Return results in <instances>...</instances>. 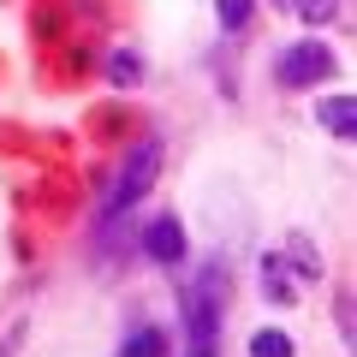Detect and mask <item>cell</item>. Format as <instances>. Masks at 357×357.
Here are the masks:
<instances>
[{
    "instance_id": "cell-7",
    "label": "cell",
    "mask_w": 357,
    "mask_h": 357,
    "mask_svg": "<svg viewBox=\"0 0 357 357\" xmlns=\"http://www.w3.org/2000/svg\"><path fill=\"white\" fill-rule=\"evenodd\" d=\"M280 256H286V268L298 274V286H304V280H321V250H316V244L304 238V232H292Z\"/></svg>"
},
{
    "instance_id": "cell-10",
    "label": "cell",
    "mask_w": 357,
    "mask_h": 357,
    "mask_svg": "<svg viewBox=\"0 0 357 357\" xmlns=\"http://www.w3.org/2000/svg\"><path fill=\"white\" fill-rule=\"evenodd\" d=\"M244 357H298V345H292L286 328H256L250 345H244Z\"/></svg>"
},
{
    "instance_id": "cell-11",
    "label": "cell",
    "mask_w": 357,
    "mask_h": 357,
    "mask_svg": "<svg viewBox=\"0 0 357 357\" xmlns=\"http://www.w3.org/2000/svg\"><path fill=\"white\" fill-rule=\"evenodd\" d=\"M340 6H345V0H292V13L304 18L310 30H328L333 18H340Z\"/></svg>"
},
{
    "instance_id": "cell-12",
    "label": "cell",
    "mask_w": 357,
    "mask_h": 357,
    "mask_svg": "<svg viewBox=\"0 0 357 357\" xmlns=\"http://www.w3.org/2000/svg\"><path fill=\"white\" fill-rule=\"evenodd\" d=\"M215 18H220V30H250V18H256V0H215Z\"/></svg>"
},
{
    "instance_id": "cell-2",
    "label": "cell",
    "mask_w": 357,
    "mask_h": 357,
    "mask_svg": "<svg viewBox=\"0 0 357 357\" xmlns=\"http://www.w3.org/2000/svg\"><path fill=\"white\" fill-rule=\"evenodd\" d=\"M155 178H161V137H143L137 149L126 155V167L114 173V185L102 191V203H96V220H102V227H114L119 215H131V208H137L143 197L155 191Z\"/></svg>"
},
{
    "instance_id": "cell-3",
    "label": "cell",
    "mask_w": 357,
    "mask_h": 357,
    "mask_svg": "<svg viewBox=\"0 0 357 357\" xmlns=\"http://www.w3.org/2000/svg\"><path fill=\"white\" fill-rule=\"evenodd\" d=\"M333 72H340V60H333V48H328L321 36H298L292 48L274 54V84L292 89V96H304V89H321Z\"/></svg>"
},
{
    "instance_id": "cell-13",
    "label": "cell",
    "mask_w": 357,
    "mask_h": 357,
    "mask_svg": "<svg viewBox=\"0 0 357 357\" xmlns=\"http://www.w3.org/2000/svg\"><path fill=\"white\" fill-rule=\"evenodd\" d=\"M333 316H340V340H351V298H340V310H333Z\"/></svg>"
},
{
    "instance_id": "cell-8",
    "label": "cell",
    "mask_w": 357,
    "mask_h": 357,
    "mask_svg": "<svg viewBox=\"0 0 357 357\" xmlns=\"http://www.w3.org/2000/svg\"><path fill=\"white\" fill-rule=\"evenodd\" d=\"M167 351H173L167 328H155V321H149V328H131V333H126V345H119L114 357H167Z\"/></svg>"
},
{
    "instance_id": "cell-14",
    "label": "cell",
    "mask_w": 357,
    "mask_h": 357,
    "mask_svg": "<svg viewBox=\"0 0 357 357\" xmlns=\"http://www.w3.org/2000/svg\"><path fill=\"white\" fill-rule=\"evenodd\" d=\"M18 345H24V328H13L6 340H0V357H18Z\"/></svg>"
},
{
    "instance_id": "cell-4",
    "label": "cell",
    "mask_w": 357,
    "mask_h": 357,
    "mask_svg": "<svg viewBox=\"0 0 357 357\" xmlns=\"http://www.w3.org/2000/svg\"><path fill=\"white\" fill-rule=\"evenodd\" d=\"M143 256H149L155 268H178L185 256H191V238H185L178 215H155L149 227H143Z\"/></svg>"
},
{
    "instance_id": "cell-9",
    "label": "cell",
    "mask_w": 357,
    "mask_h": 357,
    "mask_svg": "<svg viewBox=\"0 0 357 357\" xmlns=\"http://www.w3.org/2000/svg\"><path fill=\"white\" fill-rule=\"evenodd\" d=\"M143 72H149V66H143L137 48H114V54H107V84H114V89H137Z\"/></svg>"
},
{
    "instance_id": "cell-1",
    "label": "cell",
    "mask_w": 357,
    "mask_h": 357,
    "mask_svg": "<svg viewBox=\"0 0 357 357\" xmlns=\"http://www.w3.org/2000/svg\"><path fill=\"white\" fill-rule=\"evenodd\" d=\"M232 304V274L220 256L197 268L185 292H178V316H185V357H220V321Z\"/></svg>"
},
{
    "instance_id": "cell-15",
    "label": "cell",
    "mask_w": 357,
    "mask_h": 357,
    "mask_svg": "<svg viewBox=\"0 0 357 357\" xmlns=\"http://www.w3.org/2000/svg\"><path fill=\"white\" fill-rule=\"evenodd\" d=\"M274 6H280V13H292V0H274Z\"/></svg>"
},
{
    "instance_id": "cell-5",
    "label": "cell",
    "mask_w": 357,
    "mask_h": 357,
    "mask_svg": "<svg viewBox=\"0 0 357 357\" xmlns=\"http://www.w3.org/2000/svg\"><path fill=\"white\" fill-rule=\"evenodd\" d=\"M256 286H262V298H268L274 310H292L298 292H304V286H298V274L286 268L280 250H262V262H256Z\"/></svg>"
},
{
    "instance_id": "cell-6",
    "label": "cell",
    "mask_w": 357,
    "mask_h": 357,
    "mask_svg": "<svg viewBox=\"0 0 357 357\" xmlns=\"http://www.w3.org/2000/svg\"><path fill=\"white\" fill-rule=\"evenodd\" d=\"M316 126L328 131V137L351 143L357 137V102H351V96H321V102H316Z\"/></svg>"
}]
</instances>
